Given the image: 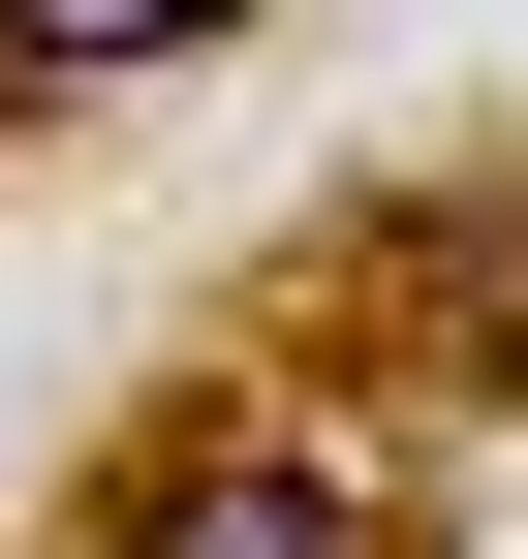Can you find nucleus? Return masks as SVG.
I'll list each match as a JSON object with an SVG mask.
<instances>
[{
    "label": "nucleus",
    "mask_w": 528,
    "mask_h": 559,
    "mask_svg": "<svg viewBox=\"0 0 528 559\" xmlns=\"http://www.w3.org/2000/svg\"><path fill=\"white\" fill-rule=\"evenodd\" d=\"M124 559H373V498H343V466H280V436H218V466H187Z\"/></svg>",
    "instance_id": "obj_1"
},
{
    "label": "nucleus",
    "mask_w": 528,
    "mask_h": 559,
    "mask_svg": "<svg viewBox=\"0 0 528 559\" xmlns=\"http://www.w3.org/2000/svg\"><path fill=\"white\" fill-rule=\"evenodd\" d=\"M187 32H249V0H0V62H187Z\"/></svg>",
    "instance_id": "obj_2"
}]
</instances>
